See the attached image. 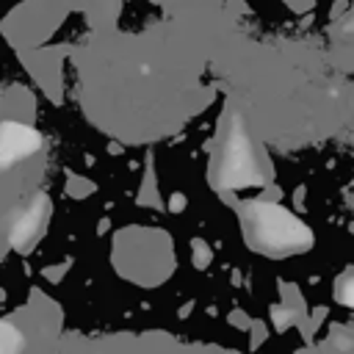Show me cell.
<instances>
[{"mask_svg":"<svg viewBox=\"0 0 354 354\" xmlns=\"http://www.w3.org/2000/svg\"><path fill=\"white\" fill-rule=\"evenodd\" d=\"M243 230L254 249L274 254V257L301 252L313 243L307 227L299 218H293L288 210H282L277 205H266V202L249 205L243 210Z\"/></svg>","mask_w":354,"mask_h":354,"instance_id":"cell-1","label":"cell"},{"mask_svg":"<svg viewBox=\"0 0 354 354\" xmlns=\"http://www.w3.org/2000/svg\"><path fill=\"white\" fill-rule=\"evenodd\" d=\"M218 183L230 191L260 183L257 160L252 155V147H249L246 136L238 127L230 133V138L224 144V152H221V160H218Z\"/></svg>","mask_w":354,"mask_h":354,"instance_id":"cell-2","label":"cell"},{"mask_svg":"<svg viewBox=\"0 0 354 354\" xmlns=\"http://www.w3.org/2000/svg\"><path fill=\"white\" fill-rule=\"evenodd\" d=\"M337 296L343 304H351L354 307V274H346L340 282H337Z\"/></svg>","mask_w":354,"mask_h":354,"instance_id":"cell-3","label":"cell"}]
</instances>
